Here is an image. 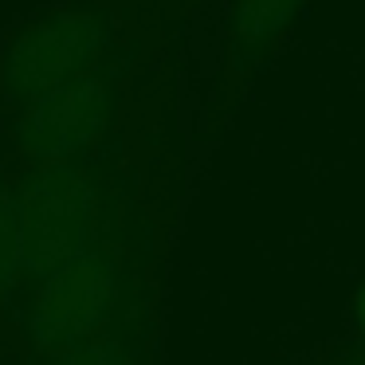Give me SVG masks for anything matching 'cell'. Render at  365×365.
<instances>
[{
    "label": "cell",
    "instance_id": "obj_2",
    "mask_svg": "<svg viewBox=\"0 0 365 365\" xmlns=\"http://www.w3.org/2000/svg\"><path fill=\"white\" fill-rule=\"evenodd\" d=\"M16 192L24 232L16 287H24L103 244L138 200V177L122 165V145L110 138L91 153L28 161Z\"/></svg>",
    "mask_w": 365,
    "mask_h": 365
},
{
    "label": "cell",
    "instance_id": "obj_8",
    "mask_svg": "<svg viewBox=\"0 0 365 365\" xmlns=\"http://www.w3.org/2000/svg\"><path fill=\"white\" fill-rule=\"evenodd\" d=\"M338 365H365V349H354V354H346Z\"/></svg>",
    "mask_w": 365,
    "mask_h": 365
},
{
    "label": "cell",
    "instance_id": "obj_4",
    "mask_svg": "<svg viewBox=\"0 0 365 365\" xmlns=\"http://www.w3.org/2000/svg\"><path fill=\"white\" fill-rule=\"evenodd\" d=\"M138 48H114L95 71L36 98L12 118V145L24 161H56L110 142L126 106V83Z\"/></svg>",
    "mask_w": 365,
    "mask_h": 365
},
{
    "label": "cell",
    "instance_id": "obj_6",
    "mask_svg": "<svg viewBox=\"0 0 365 365\" xmlns=\"http://www.w3.org/2000/svg\"><path fill=\"white\" fill-rule=\"evenodd\" d=\"M307 0H236L228 28V71L236 79L252 75L271 56L275 40L291 28Z\"/></svg>",
    "mask_w": 365,
    "mask_h": 365
},
{
    "label": "cell",
    "instance_id": "obj_3",
    "mask_svg": "<svg viewBox=\"0 0 365 365\" xmlns=\"http://www.w3.org/2000/svg\"><path fill=\"white\" fill-rule=\"evenodd\" d=\"M118 12L103 0L67 4L20 28L0 56V103L24 110L36 98L95 71L114 48H122Z\"/></svg>",
    "mask_w": 365,
    "mask_h": 365
},
{
    "label": "cell",
    "instance_id": "obj_1",
    "mask_svg": "<svg viewBox=\"0 0 365 365\" xmlns=\"http://www.w3.org/2000/svg\"><path fill=\"white\" fill-rule=\"evenodd\" d=\"M150 263L153 216L138 197L103 244L36 283L16 287L4 314L28 354H51L150 307Z\"/></svg>",
    "mask_w": 365,
    "mask_h": 365
},
{
    "label": "cell",
    "instance_id": "obj_7",
    "mask_svg": "<svg viewBox=\"0 0 365 365\" xmlns=\"http://www.w3.org/2000/svg\"><path fill=\"white\" fill-rule=\"evenodd\" d=\"M20 259H24V232H20V192L16 177L0 169V310L9 307L20 283Z\"/></svg>",
    "mask_w": 365,
    "mask_h": 365
},
{
    "label": "cell",
    "instance_id": "obj_5",
    "mask_svg": "<svg viewBox=\"0 0 365 365\" xmlns=\"http://www.w3.org/2000/svg\"><path fill=\"white\" fill-rule=\"evenodd\" d=\"M150 338L153 314L142 307L83 341L59 346L51 354H28V365H150Z\"/></svg>",
    "mask_w": 365,
    "mask_h": 365
}]
</instances>
